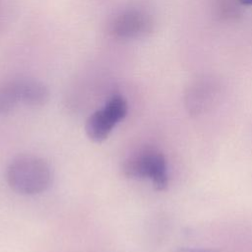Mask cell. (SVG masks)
I'll use <instances>...</instances> for the list:
<instances>
[{
    "label": "cell",
    "mask_w": 252,
    "mask_h": 252,
    "mask_svg": "<svg viewBox=\"0 0 252 252\" xmlns=\"http://www.w3.org/2000/svg\"><path fill=\"white\" fill-rule=\"evenodd\" d=\"M9 186L19 194L33 195L45 191L51 184V170L41 158L21 155L15 158L6 171Z\"/></svg>",
    "instance_id": "6da1fadb"
},
{
    "label": "cell",
    "mask_w": 252,
    "mask_h": 252,
    "mask_svg": "<svg viewBox=\"0 0 252 252\" xmlns=\"http://www.w3.org/2000/svg\"><path fill=\"white\" fill-rule=\"evenodd\" d=\"M122 171L130 178H150L157 190L161 191L167 187L165 158L157 149L144 148L132 154L124 160Z\"/></svg>",
    "instance_id": "7a4b0ae2"
},
{
    "label": "cell",
    "mask_w": 252,
    "mask_h": 252,
    "mask_svg": "<svg viewBox=\"0 0 252 252\" xmlns=\"http://www.w3.org/2000/svg\"><path fill=\"white\" fill-rule=\"evenodd\" d=\"M127 114V102L121 95L112 96L103 108L94 111L87 120L86 133L94 142L104 141L113 127Z\"/></svg>",
    "instance_id": "3957f363"
},
{
    "label": "cell",
    "mask_w": 252,
    "mask_h": 252,
    "mask_svg": "<svg viewBox=\"0 0 252 252\" xmlns=\"http://www.w3.org/2000/svg\"><path fill=\"white\" fill-rule=\"evenodd\" d=\"M153 22L146 13L131 9L114 18L110 25L111 33L120 38H136L152 31Z\"/></svg>",
    "instance_id": "277c9868"
},
{
    "label": "cell",
    "mask_w": 252,
    "mask_h": 252,
    "mask_svg": "<svg viewBox=\"0 0 252 252\" xmlns=\"http://www.w3.org/2000/svg\"><path fill=\"white\" fill-rule=\"evenodd\" d=\"M220 84L211 76H202L195 79L187 88L185 99L190 112L199 113L210 106L219 93Z\"/></svg>",
    "instance_id": "5b68a950"
},
{
    "label": "cell",
    "mask_w": 252,
    "mask_h": 252,
    "mask_svg": "<svg viewBox=\"0 0 252 252\" xmlns=\"http://www.w3.org/2000/svg\"><path fill=\"white\" fill-rule=\"evenodd\" d=\"M21 101L28 105L39 106L48 100V90L35 80H20Z\"/></svg>",
    "instance_id": "8992f818"
},
{
    "label": "cell",
    "mask_w": 252,
    "mask_h": 252,
    "mask_svg": "<svg viewBox=\"0 0 252 252\" xmlns=\"http://www.w3.org/2000/svg\"><path fill=\"white\" fill-rule=\"evenodd\" d=\"M243 6L239 0H213V12L217 18L223 21H234L242 15Z\"/></svg>",
    "instance_id": "52a82bcc"
},
{
    "label": "cell",
    "mask_w": 252,
    "mask_h": 252,
    "mask_svg": "<svg viewBox=\"0 0 252 252\" xmlns=\"http://www.w3.org/2000/svg\"><path fill=\"white\" fill-rule=\"evenodd\" d=\"M20 101V81L10 82L0 89V114L10 112Z\"/></svg>",
    "instance_id": "ba28073f"
},
{
    "label": "cell",
    "mask_w": 252,
    "mask_h": 252,
    "mask_svg": "<svg viewBox=\"0 0 252 252\" xmlns=\"http://www.w3.org/2000/svg\"><path fill=\"white\" fill-rule=\"evenodd\" d=\"M177 252H220L218 248H194V247H181Z\"/></svg>",
    "instance_id": "9c48e42d"
},
{
    "label": "cell",
    "mask_w": 252,
    "mask_h": 252,
    "mask_svg": "<svg viewBox=\"0 0 252 252\" xmlns=\"http://www.w3.org/2000/svg\"><path fill=\"white\" fill-rule=\"evenodd\" d=\"M243 6H252V0H239Z\"/></svg>",
    "instance_id": "30bf717a"
}]
</instances>
